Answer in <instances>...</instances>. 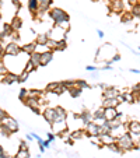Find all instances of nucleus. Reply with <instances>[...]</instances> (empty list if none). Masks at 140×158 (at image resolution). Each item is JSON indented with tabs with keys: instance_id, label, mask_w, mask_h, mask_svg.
<instances>
[{
	"instance_id": "f257e3e1",
	"label": "nucleus",
	"mask_w": 140,
	"mask_h": 158,
	"mask_svg": "<svg viewBox=\"0 0 140 158\" xmlns=\"http://www.w3.org/2000/svg\"><path fill=\"white\" fill-rule=\"evenodd\" d=\"M48 15L52 21H53L55 25H60L62 28L69 31L70 28V24H69V21H70V17L69 14L65 11L63 9H59V7H53L48 11Z\"/></svg>"
},
{
	"instance_id": "f03ea898",
	"label": "nucleus",
	"mask_w": 140,
	"mask_h": 158,
	"mask_svg": "<svg viewBox=\"0 0 140 158\" xmlns=\"http://www.w3.org/2000/svg\"><path fill=\"white\" fill-rule=\"evenodd\" d=\"M115 55V49L112 48L111 44H105L102 45L101 48L97 51V62H108V60L112 59V56Z\"/></svg>"
},
{
	"instance_id": "7ed1b4c3",
	"label": "nucleus",
	"mask_w": 140,
	"mask_h": 158,
	"mask_svg": "<svg viewBox=\"0 0 140 158\" xmlns=\"http://www.w3.org/2000/svg\"><path fill=\"white\" fill-rule=\"evenodd\" d=\"M116 144L123 150V151H129V150H133L134 148V140H133V136L132 133H125L123 136L116 139Z\"/></svg>"
},
{
	"instance_id": "20e7f679",
	"label": "nucleus",
	"mask_w": 140,
	"mask_h": 158,
	"mask_svg": "<svg viewBox=\"0 0 140 158\" xmlns=\"http://www.w3.org/2000/svg\"><path fill=\"white\" fill-rule=\"evenodd\" d=\"M66 34H67V30L62 28L60 25H53L51 31H48V36L49 39H53V41L59 42L62 39H66Z\"/></svg>"
},
{
	"instance_id": "39448f33",
	"label": "nucleus",
	"mask_w": 140,
	"mask_h": 158,
	"mask_svg": "<svg viewBox=\"0 0 140 158\" xmlns=\"http://www.w3.org/2000/svg\"><path fill=\"white\" fill-rule=\"evenodd\" d=\"M65 91H67V89H66V87L62 83H49L46 85V88H45V93H51V94H55V95H60Z\"/></svg>"
},
{
	"instance_id": "423d86ee",
	"label": "nucleus",
	"mask_w": 140,
	"mask_h": 158,
	"mask_svg": "<svg viewBox=\"0 0 140 158\" xmlns=\"http://www.w3.org/2000/svg\"><path fill=\"white\" fill-rule=\"evenodd\" d=\"M38 3H39V9H38V11H36V14L34 15V17L41 18L45 13H48L49 10H51L52 4H53V0H38Z\"/></svg>"
},
{
	"instance_id": "0eeeda50",
	"label": "nucleus",
	"mask_w": 140,
	"mask_h": 158,
	"mask_svg": "<svg viewBox=\"0 0 140 158\" xmlns=\"http://www.w3.org/2000/svg\"><path fill=\"white\" fill-rule=\"evenodd\" d=\"M51 127H52V133H55L56 136H59V134L63 133L65 130H69V126H67L66 120H55L51 125Z\"/></svg>"
},
{
	"instance_id": "6e6552de",
	"label": "nucleus",
	"mask_w": 140,
	"mask_h": 158,
	"mask_svg": "<svg viewBox=\"0 0 140 158\" xmlns=\"http://www.w3.org/2000/svg\"><path fill=\"white\" fill-rule=\"evenodd\" d=\"M21 45L18 42H9L6 44V51H4V55H9V56H15V55L21 53Z\"/></svg>"
},
{
	"instance_id": "1a4fd4ad",
	"label": "nucleus",
	"mask_w": 140,
	"mask_h": 158,
	"mask_svg": "<svg viewBox=\"0 0 140 158\" xmlns=\"http://www.w3.org/2000/svg\"><path fill=\"white\" fill-rule=\"evenodd\" d=\"M2 125L6 126L7 130H9L11 134H13V133H17L18 129H20V126H18L17 120H15L14 118H11V116H7L6 119H4L3 122H2Z\"/></svg>"
},
{
	"instance_id": "9d476101",
	"label": "nucleus",
	"mask_w": 140,
	"mask_h": 158,
	"mask_svg": "<svg viewBox=\"0 0 140 158\" xmlns=\"http://www.w3.org/2000/svg\"><path fill=\"white\" fill-rule=\"evenodd\" d=\"M74 119L80 120V122L86 126L87 123L92 122V112H90V110H83L81 114H74Z\"/></svg>"
},
{
	"instance_id": "9b49d317",
	"label": "nucleus",
	"mask_w": 140,
	"mask_h": 158,
	"mask_svg": "<svg viewBox=\"0 0 140 158\" xmlns=\"http://www.w3.org/2000/svg\"><path fill=\"white\" fill-rule=\"evenodd\" d=\"M98 125H95L94 122H90L86 125V136L87 137H98Z\"/></svg>"
},
{
	"instance_id": "f8f14e48",
	"label": "nucleus",
	"mask_w": 140,
	"mask_h": 158,
	"mask_svg": "<svg viewBox=\"0 0 140 158\" xmlns=\"http://www.w3.org/2000/svg\"><path fill=\"white\" fill-rule=\"evenodd\" d=\"M125 133H128V126H126V123H122V125L116 126V127H112L111 129V131H109V134H112L115 139L123 136Z\"/></svg>"
},
{
	"instance_id": "ddd939ff",
	"label": "nucleus",
	"mask_w": 140,
	"mask_h": 158,
	"mask_svg": "<svg viewBox=\"0 0 140 158\" xmlns=\"http://www.w3.org/2000/svg\"><path fill=\"white\" fill-rule=\"evenodd\" d=\"M125 4H126V0H111V9L115 13L125 11Z\"/></svg>"
},
{
	"instance_id": "4468645a",
	"label": "nucleus",
	"mask_w": 140,
	"mask_h": 158,
	"mask_svg": "<svg viewBox=\"0 0 140 158\" xmlns=\"http://www.w3.org/2000/svg\"><path fill=\"white\" fill-rule=\"evenodd\" d=\"M42 116H44V119L49 125H52L55 122V109L53 108H45V109H42Z\"/></svg>"
},
{
	"instance_id": "2eb2a0df",
	"label": "nucleus",
	"mask_w": 140,
	"mask_h": 158,
	"mask_svg": "<svg viewBox=\"0 0 140 158\" xmlns=\"http://www.w3.org/2000/svg\"><path fill=\"white\" fill-rule=\"evenodd\" d=\"M2 83L7 84V85H11V84H14V83H18V74L9 72L7 74L2 76Z\"/></svg>"
},
{
	"instance_id": "dca6fc26",
	"label": "nucleus",
	"mask_w": 140,
	"mask_h": 158,
	"mask_svg": "<svg viewBox=\"0 0 140 158\" xmlns=\"http://www.w3.org/2000/svg\"><path fill=\"white\" fill-rule=\"evenodd\" d=\"M121 94V91L115 87H107L102 93V98H116Z\"/></svg>"
},
{
	"instance_id": "f3484780",
	"label": "nucleus",
	"mask_w": 140,
	"mask_h": 158,
	"mask_svg": "<svg viewBox=\"0 0 140 158\" xmlns=\"http://www.w3.org/2000/svg\"><path fill=\"white\" fill-rule=\"evenodd\" d=\"M104 118L108 122H111L112 119H115L118 116V108H104Z\"/></svg>"
},
{
	"instance_id": "a211bd4d",
	"label": "nucleus",
	"mask_w": 140,
	"mask_h": 158,
	"mask_svg": "<svg viewBox=\"0 0 140 158\" xmlns=\"http://www.w3.org/2000/svg\"><path fill=\"white\" fill-rule=\"evenodd\" d=\"M98 140H100V144H102V146H108V144H112L116 141V139L113 137L112 134H100L98 136Z\"/></svg>"
},
{
	"instance_id": "6ab92c4d",
	"label": "nucleus",
	"mask_w": 140,
	"mask_h": 158,
	"mask_svg": "<svg viewBox=\"0 0 140 158\" xmlns=\"http://www.w3.org/2000/svg\"><path fill=\"white\" fill-rule=\"evenodd\" d=\"M55 109V120H66L67 119V110L62 106H56Z\"/></svg>"
},
{
	"instance_id": "aec40b11",
	"label": "nucleus",
	"mask_w": 140,
	"mask_h": 158,
	"mask_svg": "<svg viewBox=\"0 0 140 158\" xmlns=\"http://www.w3.org/2000/svg\"><path fill=\"white\" fill-rule=\"evenodd\" d=\"M128 126V131L132 134H140V122L137 120H130V122L126 123Z\"/></svg>"
},
{
	"instance_id": "412c9836",
	"label": "nucleus",
	"mask_w": 140,
	"mask_h": 158,
	"mask_svg": "<svg viewBox=\"0 0 140 158\" xmlns=\"http://www.w3.org/2000/svg\"><path fill=\"white\" fill-rule=\"evenodd\" d=\"M53 60V52L52 51H46L44 53H41V66H46Z\"/></svg>"
},
{
	"instance_id": "4be33fe9",
	"label": "nucleus",
	"mask_w": 140,
	"mask_h": 158,
	"mask_svg": "<svg viewBox=\"0 0 140 158\" xmlns=\"http://www.w3.org/2000/svg\"><path fill=\"white\" fill-rule=\"evenodd\" d=\"M119 105L121 104L118 102V99L116 98H104L102 99L101 106L102 108H118Z\"/></svg>"
},
{
	"instance_id": "5701e85b",
	"label": "nucleus",
	"mask_w": 140,
	"mask_h": 158,
	"mask_svg": "<svg viewBox=\"0 0 140 158\" xmlns=\"http://www.w3.org/2000/svg\"><path fill=\"white\" fill-rule=\"evenodd\" d=\"M21 51H23V52H25V53H27V55L34 53V52L36 51V42L34 41V42H28V44L23 45V46H21Z\"/></svg>"
},
{
	"instance_id": "b1692460",
	"label": "nucleus",
	"mask_w": 140,
	"mask_h": 158,
	"mask_svg": "<svg viewBox=\"0 0 140 158\" xmlns=\"http://www.w3.org/2000/svg\"><path fill=\"white\" fill-rule=\"evenodd\" d=\"M27 7H28V11H30L32 15H35V14H36V11H38V9H39L38 0H28Z\"/></svg>"
},
{
	"instance_id": "393cba45",
	"label": "nucleus",
	"mask_w": 140,
	"mask_h": 158,
	"mask_svg": "<svg viewBox=\"0 0 140 158\" xmlns=\"http://www.w3.org/2000/svg\"><path fill=\"white\" fill-rule=\"evenodd\" d=\"M10 25H11L13 31H20L23 28V20L20 17H13L10 21Z\"/></svg>"
},
{
	"instance_id": "a878e982",
	"label": "nucleus",
	"mask_w": 140,
	"mask_h": 158,
	"mask_svg": "<svg viewBox=\"0 0 140 158\" xmlns=\"http://www.w3.org/2000/svg\"><path fill=\"white\" fill-rule=\"evenodd\" d=\"M30 62L34 64V67H39L41 66V53H38V52H34V53L30 55Z\"/></svg>"
},
{
	"instance_id": "bb28decb",
	"label": "nucleus",
	"mask_w": 140,
	"mask_h": 158,
	"mask_svg": "<svg viewBox=\"0 0 140 158\" xmlns=\"http://www.w3.org/2000/svg\"><path fill=\"white\" fill-rule=\"evenodd\" d=\"M86 136V130L84 129H78V130H74V131H72L70 133V137L73 139V140H81V139Z\"/></svg>"
},
{
	"instance_id": "cd10ccee",
	"label": "nucleus",
	"mask_w": 140,
	"mask_h": 158,
	"mask_svg": "<svg viewBox=\"0 0 140 158\" xmlns=\"http://www.w3.org/2000/svg\"><path fill=\"white\" fill-rule=\"evenodd\" d=\"M48 39H49L48 32H41V34H38V35H36L35 42H36V44H38V45H46V42H48Z\"/></svg>"
},
{
	"instance_id": "c85d7f7f",
	"label": "nucleus",
	"mask_w": 140,
	"mask_h": 158,
	"mask_svg": "<svg viewBox=\"0 0 140 158\" xmlns=\"http://www.w3.org/2000/svg\"><path fill=\"white\" fill-rule=\"evenodd\" d=\"M67 93L70 94V97H72V98H78V97L81 95V93H83V89L78 88L77 85H74V87H72V88H69Z\"/></svg>"
},
{
	"instance_id": "c756f323",
	"label": "nucleus",
	"mask_w": 140,
	"mask_h": 158,
	"mask_svg": "<svg viewBox=\"0 0 140 158\" xmlns=\"http://www.w3.org/2000/svg\"><path fill=\"white\" fill-rule=\"evenodd\" d=\"M109 131H111V125H109V122L107 120V122H104L98 127V136H100V134H108Z\"/></svg>"
},
{
	"instance_id": "7c9ffc66",
	"label": "nucleus",
	"mask_w": 140,
	"mask_h": 158,
	"mask_svg": "<svg viewBox=\"0 0 140 158\" xmlns=\"http://www.w3.org/2000/svg\"><path fill=\"white\" fill-rule=\"evenodd\" d=\"M14 158H30V151H28V150L18 148V151H17V154L14 155Z\"/></svg>"
},
{
	"instance_id": "2f4dec72",
	"label": "nucleus",
	"mask_w": 140,
	"mask_h": 158,
	"mask_svg": "<svg viewBox=\"0 0 140 158\" xmlns=\"http://www.w3.org/2000/svg\"><path fill=\"white\" fill-rule=\"evenodd\" d=\"M107 147L111 150V151H113V152H118V154H122V152H125L122 148H121L119 146H118V144H116V141H115V143H112V144H108Z\"/></svg>"
},
{
	"instance_id": "473e14b6",
	"label": "nucleus",
	"mask_w": 140,
	"mask_h": 158,
	"mask_svg": "<svg viewBox=\"0 0 140 158\" xmlns=\"http://www.w3.org/2000/svg\"><path fill=\"white\" fill-rule=\"evenodd\" d=\"M76 85L78 87V88H81V89H87V88H91V85H90L87 81H84V80H76Z\"/></svg>"
},
{
	"instance_id": "72a5a7b5",
	"label": "nucleus",
	"mask_w": 140,
	"mask_h": 158,
	"mask_svg": "<svg viewBox=\"0 0 140 158\" xmlns=\"http://www.w3.org/2000/svg\"><path fill=\"white\" fill-rule=\"evenodd\" d=\"M66 48H67V42H66V39H62V41H59L56 44V49L55 51H65Z\"/></svg>"
},
{
	"instance_id": "f704fd0d",
	"label": "nucleus",
	"mask_w": 140,
	"mask_h": 158,
	"mask_svg": "<svg viewBox=\"0 0 140 158\" xmlns=\"http://www.w3.org/2000/svg\"><path fill=\"white\" fill-rule=\"evenodd\" d=\"M28 77H30V73L24 70L23 73H20V74H18V83H25Z\"/></svg>"
},
{
	"instance_id": "c9c22d12",
	"label": "nucleus",
	"mask_w": 140,
	"mask_h": 158,
	"mask_svg": "<svg viewBox=\"0 0 140 158\" xmlns=\"http://www.w3.org/2000/svg\"><path fill=\"white\" fill-rule=\"evenodd\" d=\"M27 97H28V89H27V88H23V89L20 91V94H18V99L23 102L24 99H27Z\"/></svg>"
},
{
	"instance_id": "e433bc0d",
	"label": "nucleus",
	"mask_w": 140,
	"mask_h": 158,
	"mask_svg": "<svg viewBox=\"0 0 140 158\" xmlns=\"http://www.w3.org/2000/svg\"><path fill=\"white\" fill-rule=\"evenodd\" d=\"M104 108H98V109L97 110H94V112H92V118H104Z\"/></svg>"
},
{
	"instance_id": "4c0bfd02",
	"label": "nucleus",
	"mask_w": 140,
	"mask_h": 158,
	"mask_svg": "<svg viewBox=\"0 0 140 158\" xmlns=\"http://www.w3.org/2000/svg\"><path fill=\"white\" fill-rule=\"evenodd\" d=\"M130 13L133 17H139L140 18V4H137V6H133L130 9Z\"/></svg>"
},
{
	"instance_id": "58836bf2",
	"label": "nucleus",
	"mask_w": 140,
	"mask_h": 158,
	"mask_svg": "<svg viewBox=\"0 0 140 158\" xmlns=\"http://www.w3.org/2000/svg\"><path fill=\"white\" fill-rule=\"evenodd\" d=\"M7 73H9V70H7L3 59H0V76H4V74H7Z\"/></svg>"
},
{
	"instance_id": "ea45409f",
	"label": "nucleus",
	"mask_w": 140,
	"mask_h": 158,
	"mask_svg": "<svg viewBox=\"0 0 140 158\" xmlns=\"http://www.w3.org/2000/svg\"><path fill=\"white\" fill-rule=\"evenodd\" d=\"M62 84L66 87V89H69L76 85V80H65V81H62Z\"/></svg>"
},
{
	"instance_id": "a19ab883",
	"label": "nucleus",
	"mask_w": 140,
	"mask_h": 158,
	"mask_svg": "<svg viewBox=\"0 0 140 158\" xmlns=\"http://www.w3.org/2000/svg\"><path fill=\"white\" fill-rule=\"evenodd\" d=\"M10 131L7 130V127L6 126H3V125H0V136H3V137H9L10 136Z\"/></svg>"
},
{
	"instance_id": "79ce46f5",
	"label": "nucleus",
	"mask_w": 140,
	"mask_h": 158,
	"mask_svg": "<svg viewBox=\"0 0 140 158\" xmlns=\"http://www.w3.org/2000/svg\"><path fill=\"white\" fill-rule=\"evenodd\" d=\"M56 44H57V42L53 41V39H48V42H46V46L49 48V51L53 52L55 49H56Z\"/></svg>"
},
{
	"instance_id": "37998d69",
	"label": "nucleus",
	"mask_w": 140,
	"mask_h": 158,
	"mask_svg": "<svg viewBox=\"0 0 140 158\" xmlns=\"http://www.w3.org/2000/svg\"><path fill=\"white\" fill-rule=\"evenodd\" d=\"M4 51H6V42L0 39V57L4 56Z\"/></svg>"
},
{
	"instance_id": "c03bdc74",
	"label": "nucleus",
	"mask_w": 140,
	"mask_h": 158,
	"mask_svg": "<svg viewBox=\"0 0 140 158\" xmlns=\"http://www.w3.org/2000/svg\"><path fill=\"white\" fill-rule=\"evenodd\" d=\"M24 70H25V72H28V73H31V72H34V70H35V67H34V64L30 62V60H28L27 64H25V69Z\"/></svg>"
},
{
	"instance_id": "a18cd8bd",
	"label": "nucleus",
	"mask_w": 140,
	"mask_h": 158,
	"mask_svg": "<svg viewBox=\"0 0 140 158\" xmlns=\"http://www.w3.org/2000/svg\"><path fill=\"white\" fill-rule=\"evenodd\" d=\"M132 94H134L136 97H139L140 95V84H136V85L132 88V91H130Z\"/></svg>"
},
{
	"instance_id": "49530a36",
	"label": "nucleus",
	"mask_w": 140,
	"mask_h": 158,
	"mask_svg": "<svg viewBox=\"0 0 140 158\" xmlns=\"http://www.w3.org/2000/svg\"><path fill=\"white\" fill-rule=\"evenodd\" d=\"M126 3L129 4V7H133V6H137V4H140V0H126Z\"/></svg>"
},
{
	"instance_id": "de8ad7c7",
	"label": "nucleus",
	"mask_w": 140,
	"mask_h": 158,
	"mask_svg": "<svg viewBox=\"0 0 140 158\" xmlns=\"http://www.w3.org/2000/svg\"><path fill=\"white\" fill-rule=\"evenodd\" d=\"M7 116H9V114H7L6 110H4V109H0V122H3V120L6 119Z\"/></svg>"
},
{
	"instance_id": "09e8293b",
	"label": "nucleus",
	"mask_w": 140,
	"mask_h": 158,
	"mask_svg": "<svg viewBox=\"0 0 140 158\" xmlns=\"http://www.w3.org/2000/svg\"><path fill=\"white\" fill-rule=\"evenodd\" d=\"M0 158H10V155L3 150V147L0 146Z\"/></svg>"
},
{
	"instance_id": "8fccbe9b",
	"label": "nucleus",
	"mask_w": 140,
	"mask_h": 158,
	"mask_svg": "<svg viewBox=\"0 0 140 158\" xmlns=\"http://www.w3.org/2000/svg\"><path fill=\"white\" fill-rule=\"evenodd\" d=\"M46 140H49L51 143H52V141H55V140H56V134L52 133V131H49V133H48V139H46Z\"/></svg>"
},
{
	"instance_id": "3c124183",
	"label": "nucleus",
	"mask_w": 140,
	"mask_h": 158,
	"mask_svg": "<svg viewBox=\"0 0 140 158\" xmlns=\"http://www.w3.org/2000/svg\"><path fill=\"white\" fill-rule=\"evenodd\" d=\"M98 69H100V67H97V66H92V64H88V66L86 67L87 72H97Z\"/></svg>"
},
{
	"instance_id": "603ef678",
	"label": "nucleus",
	"mask_w": 140,
	"mask_h": 158,
	"mask_svg": "<svg viewBox=\"0 0 140 158\" xmlns=\"http://www.w3.org/2000/svg\"><path fill=\"white\" fill-rule=\"evenodd\" d=\"M20 148H23V150H28V144H27V141L21 140V141H20Z\"/></svg>"
},
{
	"instance_id": "864d4df0",
	"label": "nucleus",
	"mask_w": 140,
	"mask_h": 158,
	"mask_svg": "<svg viewBox=\"0 0 140 158\" xmlns=\"http://www.w3.org/2000/svg\"><path fill=\"white\" fill-rule=\"evenodd\" d=\"M132 17H133V15H132V13H129V14H126L125 17H122V21H123V23H126V21H130Z\"/></svg>"
},
{
	"instance_id": "5fc2aeb1",
	"label": "nucleus",
	"mask_w": 140,
	"mask_h": 158,
	"mask_svg": "<svg viewBox=\"0 0 140 158\" xmlns=\"http://www.w3.org/2000/svg\"><path fill=\"white\" fill-rule=\"evenodd\" d=\"M111 60H112V63H113V62H119V60H121V55H119V53H115V55L112 56V59H111Z\"/></svg>"
},
{
	"instance_id": "6e6d98bb",
	"label": "nucleus",
	"mask_w": 140,
	"mask_h": 158,
	"mask_svg": "<svg viewBox=\"0 0 140 158\" xmlns=\"http://www.w3.org/2000/svg\"><path fill=\"white\" fill-rule=\"evenodd\" d=\"M42 146H44L45 148H49V147H51V141H49V140H44V144H42Z\"/></svg>"
},
{
	"instance_id": "4d7b16f0",
	"label": "nucleus",
	"mask_w": 140,
	"mask_h": 158,
	"mask_svg": "<svg viewBox=\"0 0 140 158\" xmlns=\"http://www.w3.org/2000/svg\"><path fill=\"white\" fill-rule=\"evenodd\" d=\"M101 70H112V67H111V64H105L104 67H100Z\"/></svg>"
},
{
	"instance_id": "13d9d810",
	"label": "nucleus",
	"mask_w": 140,
	"mask_h": 158,
	"mask_svg": "<svg viewBox=\"0 0 140 158\" xmlns=\"http://www.w3.org/2000/svg\"><path fill=\"white\" fill-rule=\"evenodd\" d=\"M97 34H98L100 38H104V31L102 30H97Z\"/></svg>"
},
{
	"instance_id": "bf43d9fd",
	"label": "nucleus",
	"mask_w": 140,
	"mask_h": 158,
	"mask_svg": "<svg viewBox=\"0 0 140 158\" xmlns=\"http://www.w3.org/2000/svg\"><path fill=\"white\" fill-rule=\"evenodd\" d=\"M34 140V137H32V134H27V141H32Z\"/></svg>"
},
{
	"instance_id": "052dcab7",
	"label": "nucleus",
	"mask_w": 140,
	"mask_h": 158,
	"mask_svg": "<svg viewBox=\"0 0 140 158\" xmlns=\"http://www.w3.org/2000/svg\"><path fill=\"white\" fill-rule=\"evenodd\" d=\"M130 73H136V74H140V70H137V69H130Z\"/></svg>"
},
{
	"instance_id": "680f3d73",
	"label": "nucleus",
	"mask_w": 140,
	"mask_h": 158,
	"mask_svg": "<svg viewBox=\"0 0 140 158\" xmlns=\"http://www.w3.org/2000/svg\"><path fill=\"white\" fill-rule=\"evenodd\" d=\"M39 152H41V154H44V152H45V147L39 146Z\"/></svg>"
},
{
	"instance_id": "e2e57ef3",
	"label": "nucleus",
	"mask_w": 140,
	"mask_h": 158,
	"mask_svg": "<svg viewBox=\"0 0 140 158\" xmlns=\"http://www.w3.org/2000/svg\"><path fill=\"white\" fill-rule=\"evenodd\" d=\"M136 102H139V104H140V95L137 97V101H136Z\"/></svg>"
},
{
	"instance_id": "0e129e2a",
	"label": "nucleus",
	"mask_w": 140,
	"mask_h": 158,
	"mask_svg": "<svg viewBox=\"0 0 140 158\" xmlns=\"http://www.w3.org/2000/svg\"><path fill=\"white\" fill-rule=\"evenodd\" d=\"M0 125H2V122H0Z\"/></svg>"
},
{
	"instance_id": "69168bd1",
	"label": "nucleus",
	"mask_w": 140,
	"mask_h": 158,
	"mask_svg": "<svg viewBox=\"0 0 140 158\" xmlns=\"http://www.w3.org/2000/svg\"><path fill=\"white\" fill-rule=\"evenodd\" d=\"M139 51H140V48H139Z\"/></svg>"
},
{
	"instance_id": "338daca9",
	"label": "nucleus",
	"mask_w": 140,
	"mask_h": 158,
	"mask_svg": "<svg viewBox=\"0 0 140 158\" xmlns=\"http://www.w3.org/2000/svg\"><path fill=\"white\" fill-rule=\"evenodd\" d=\"M0 59H2V57H0Z\"/></svg>"
}]
</instances>
